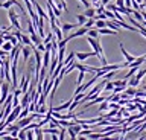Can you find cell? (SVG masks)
<instances>
[{
  "mask_svg": "<svg viewBox=\"0 0 146 140\" xmlns=\"http://www.w3.org/2000/svg\"><path fill=\"white\" fill-rule=\"evenodd\" d=\"M44 133H43V129H41V126H36L35 128V139H38V140H43L44 137Z\"/></svg>",
  "mask_w": 146,
  "mask_h": 140,
  "instance_id": "obj_11",
  "label": "cell"
},
{
  "mask_svg": "<svg viewBox=\"0 0 146 140\" xmlns=\"http://www.w3.org/2000/svg\"><path fill=\"white\" fill-rule=\"evenodd\" d=\"M91 2H93V3H96V2H99V0H91Z\"/></svg>",
  "mask_w": 146,
  "mask_h": 140,
  "instance_id": "obj_32",
  "label": "cell"
},
{
  "mask_svg": "<svg viewBox=\"0 0 146 140\" xmlns=\"http://www.w3.org/2000/svg\"><path fill=\"white\" fill-rule=\"evenodd\" d=\"M8 55V52H5L3 49H0V58H3V56H6Z\"/></svg>",
  "mask_w": 146,
  "mask_h": 140,
  "instance_id": "obj_31",
  "label": "cell"
},
{
  "mask_svg": "<svg viewBox=\"0 0 146 140\" xmlns=\"http://www.w3.org/2000/svg\"><path fill=\"white\" fill-rule=\"evenodd\" d=\"M108 9L114 12V11H117V6H116V5H108Z\"/></svg>",
  "mask_w": 146,
  "mask_h": 140,
  "instance_id": "obj_29",
  "label": "cell"
},
{
  "mask_svg": "<svg viewBox=\"0 0 146 140\" xmlns=\"http://www.w3.org/2000/svg\"><path fill=\"white\" fill-rule=\"evenodd\" d=\"M36 49H38L40 52H44V44H43V43H40L38 46H36Z\"/></svg>",
  "mask_w": 146,
  "mask_h": 140,
  "instance_id": "obj_28",
  "label": "cell"
},
{
  "mask_svg": "<svg viewBox=\"0 0 146 140\" xmlns=\"http://www.w3.org/2000/svg\"><path fill=\"white\" fill-rule=\"evenodd\" d=\"M29 38H31V41H32V43H34V44H35V46H38V44L41 43V37H40V35H36L35 32H32Z\"/></svg>",
  "mask_w": 146,
  "mask_h": 140,
  "instance_id": "obj_10",
  "label": "cell"
},
{
  "mask_svg": "<svg viewBox=\"0 0 146 140\" xmlns=\"http://www.w3.org/2000/svg\"><path fill=\"white\" fill-rule=\"evenodd\" d=\"M135 92H137V88H134V87H131V88L125 87V93L128 94V96H135Z\"/></svg>",
  "mask_w": 146,
  "mask_h": 140,
  "instance_id": "obj_19",
  "label": "cell"
},
{
  "mask_svg": "<svg viewBox=\"0 0 146 140\" xmlns=\"http://www.w3.org/2000/svg\"><path fill=\"white\" fill-rule=\"evenodd\" d=\"M75 28H81V26L78 25V23H76V25H72V23H64V25H62V32H64V34H67L68 31H72V29H75Z\"/></svg>",
  "mask_w": 146,
  "mask_h": 140,
  "instance_id": "obj_7",
  "label": "cell"
},
{
  "mask_svg": "<svg viewBox=\"0 0 146 140\" xmlns=\"http://www.w3.org/2000/svg\"><path fill=\"white\" fill-rule=\"evenodd\" d=\"M79 2H81V3H82V5H84L85 8H88V6H90V3L87 2V0H79Z\"/></svg>",
  "mask_w": 146,
  "mask_h": 140,
  "instance_id": "obj_30",
  "label": "cell"
},
{
  "mask_svg": "<svg viewBox=\"0 0 146 140\" xmlns=\"http://www.w3.org/2000/svg\"><path fill=\"white\" fill-rule=\"evenodd\" d=\"M67 133H68V135H70V139H78V134L73 131L72 126H68V128H67Z\"/></svg>",
  "mask_w": 146,
  "mask_h": 140,
  "instance_id": "obj_21",
  "label": "cell"
},
{
  "mask_svg": "<svg viewBox=\"0 0 146 140\" xmlns=\"http://www.w3.org/2000/svg\"><path fill=\"white\" fill-rule=\"evenodd\" d=\"M104 90H107V92H111V90L114 88V84L113 82H105V85H104Z\"/></svg>",
  "mask_w": 146,
  "mask_h": 140,
  "instance_id": "obj_23",
  "label": "cell"
},
{
  "mask_svg": "<svg viewBox=\"0 0 146 140\" xmlns=\"http://www.w3.org/2000/svg\"><path fill=\"white\" fill-rule=\"evenodd\" d=\"M34 6L36 8V12H38V15H40V17H43V19H44V20H46V19H47V15H46V12H44L43 9H41V6L38 5V3H36V2H35V3H34Z\"/></svg>",
  "mask_w": 146,
  "mask_h": 140,
  "instance_id": "obj_12",
  "label": "cell"
},
{
  "mask_svg": "<svg viewBox=\"0 0 146 140\" xmlns=\"http://www.w3.org/2000/svg\"><path fill=\"white\" fill-rule=\"evenodd\" d=\"M87 31H88V29H87L85 26H81V29H78L76 32L70 34V35H68V37H66V38H67V41H70V40L76 38V37H82V35H85V34H87Z\"/></svg>",
  "mask_w": 146,
  "mask_h": 140,
  "instance_id": "obj_4",
  "label": "cell"
},
{
  "mask_svg": "<svg viewBox=\"0 0 146 140\" xmlns=\"http://www.w3.org/2000/svg\"><path fill=\"white\" fill-rule=\"evenodd\" d=\"M84 76H85V72H81L79 76H78V85L82 84V81H84Z\"/></svg>",
  "mask_w": 146,
  "mask_h": 140,
  "instance_id": "obj_24",
  "label": "cell"
},
{
  "mask_svg": "<svg viewBox=\"0 0 146 140\" xmlns=\"http://www.w3.org/2000/svg\"><path fill=\"white\" fill-rule=\"evenodd\" d=\"M94 14H96V9H94V8H90V6L87 8L85 12H84V15H85V17H88V19H90V17H93Z\"/></svg>",
  "mask_w": 146,
  "mask_h": 140,
  "instance_id": "obj_14",
  "label": "cell"
},
{
  "mask_svg": "<svg viewBox=\"0 0 146 140\" xmlns=\"http://www.w3.org/2000/svg\"><path fill=\"white\" fill-rule=\"evenodd\" d=\"M26 139H29V140H32V139H35V134L32 133V131H29V129H26Z\"/></svg>",
  "mask_w": 146,
  "mask_h": 140,
  "instance_id": "obj_25",
  "label": "cell"
},
{
  "mask_svg": "<svg viewBox=\"0 0 146 140\" xmlns=\"http://www.w3.org/2000/svg\"><path fill=\"white\" fill-rule=\"evenodd\" d=\"M75 69H78L79 72H90V73H96V70H98V67H88V66H84V64H76L75 62Z\"/></svg>",
  "mask_w": 146,
  "mask_h": 140,
  "instance_id": "obj_5",
  "label": "cell"
},
{
  "mask_svg": "<svg viewBox=\"0 0 146 140\" xmlns=\"http://www.w3.org/2000/svg\"><path fill=\"white\" fill-rule=\"evenodd\" d=\"M94 26H96L98 29H100V28H105L107 25H105V20H100V19H98V20H94Z\"/></svg>",
  "mask_w": 146,
  "mask_h": 140,
  "instance_id": "obj_17",
  "label": "cell"
},
{
  "mask_svg": "<svg viewBox=\"0 0 146 140\" xmlns=\"http://www.w3.org/2000/svg\"><path fill=\"white\" fill-rule=\"evenodd\" d=\"M75 56L79 61H84V60H87V58H90V56H98V53H96L94 50L93 52H75Z\"/></svg>",
  "mask_w": 146,
  "mask_h": 140,
  "instance_id": "obj_2",
  "label": "cell"
},
{
  "mask_svg": "<svg viewBox=\"0 0 146 140\" xmlns=\"http://www.w3.org/2000/svg\"><path fill=\"white\" fill-rule=\"evenodd\" d=\"M58 135H59L58 139H61V140H62V139H66V129H61V131H59V134H58Z\"/></svg>",
  "mask_w": 146,
  "mask_h": 140,
  "instance_id": "obj_27",
  "label": "cell"
},
{
  "mask_svg": "<svg viewBox=\"0 0 146 140\" xmlns=\"http://www.w3.org/2000/svg\"><path fill=\"white\" fill-rule=\"evenodd\" d=\"M73 60H75V52H70V53H68V56L66 58V60H62V64H64V67H68V66H72L73 62H75Z\"/></svg>",
  "mask_w": 146,
  "mask_h": 140,
  "instance_id": "obj_6",
  "label": "cell"
},
{
  "mask_svg": "<svg viewBox=\"0 0 146 140\" xmlns=\"http://www.w3.org/2000/svg\"><path fill=\"white\" fill-rule=\"evenodd\" d=\"M104 110H108V101L107 99H104V101L100 102V105H99V113H102Z\"/></svg>",
  "mask_w": 146,
  "mask_h": 140,
  "instance_id": "obj_16",
  "label": "cell"
},
{
  "mask_svg": "<svg viewBox=\"0 0 146 140\" xmlns=\"http://www.w3.org/2000/svg\"><path fill=\"white\" fill-rule=\"evenodd\" d=\"M120 50H122V53H123V56L126 58V61L128 62H132L135 60V56H132V55H129V53H128L126 50H125V47H123V44H120Z\"/></svg>",
  "mask_w": 146,
  "mask_h": 140,
  "instance_id": "obj_9",
  "label": "cell"
},
{
  "mask_svg": "<svg viewBox=\"0 0 146 140\" xmlns=\"http://www.w3.org/2000/svg\"><path fill=\"white\" fill-rule=\"evenodd\" d=\"M76 19H78V25L79 26H84V23L87 21V17L84 14H79V15H76Z\"/></svg>",
  "mask_w": 146,
  "mask_h": 140,
  "instance_id": "obj_15",
  "label": "cell"
},
{
  "mask_svg": "<svg viewBox=\"0 0 146 140\" xmlns=\"http://www.w3.org/2000/svg\"><path fill=\"white\" fill-rule=\"evenodd\" d=\"M8 15H9V20H11V23L14 25V28L17 31H21V26H20V21H18V15L15 14V11H12L11 8L8 9Z\"/></svg>",
  "mask_w": 146,
  "mask_h": 140,
  "instance_id": "obj_1",
  "label": "cell"
},
{
  "mask_svg": "<svg viewBox=\"0 0 146 140\" xmlns=\"http://www.w3.org/2000/svg\"><path fill=\"white\" fill-rule=\"evenodd\" d=\"M0 47H2L5 52H8V53H9V52L12 50V47H14V46H12V44L9 43V41H3V44H2V46H0Z\"/></svg>",
  "mask_w": 146,
  "mask_h": 140,
  "instance_id": "obj_13",
  "label": "cell"
},
{
  "mask_svg": "<svg viewBox=\"0 0 146 140\" xmlns=\"http://www.w3.org/2000/svg\"><path fill=\"white\" fill-rule=\"evenodd\" d=\"M18 131H20V133H18V135H17V139H26V129L25 128H20V129H18Z\"/></svg>",
  "mask_w": 146,
  "mask_h": 140,
  "instance_id": "obj_22",
  "label": "cell"
},
{
  "mask_svg": "<svg viewBox=\"0 0 146 140\" xmlns=\"http://www.w3.org/2000/svg\"><path fill=\"white\" fill-rule=\"evenodd\" d=\"M32 46H35V44L32 43L31 46L25 44V46H23V49H21V52H23V61H25V62L29 61V56H31V53H32Z\"/></svg>",
  "mask_w": 146,
  "mask_h": 140,
  "instance_id": "obj_3",
  "label": "cell"
},
{
  "mask_svg": "<svg viewBox=\"0 0 146 140\" xmlns=\"http://www.w3.org/2000/svg\"><path fill=\"white\" fill-rule=\"evenodd\" d=\"M128 111H134V110H137V104L135 105H132V104H128V108H126Z\"/></svg>",
  "mask_w": 146,
  "mask_h": 140,
  "instance_id": "obj_26",
  "label": "cell"
},
{
  "mask_svg": "<svg viewBox=\"0 0 146 140\" xmlns=\"http://www.w3.org/2000/svg\"><path fill=\"white\" fill-rule=\"evenodd\" d=\"M93 25H94V19H93V17H90V19H88V20H87L85 23H84V26H85L87 29H90Z\"/></svg>",
  "mask_w": 146,
  "mask_h": 140,
  "instance_id": "obj_20",
  "label": "cell"
},
{
  "mask_svg": "<svg viewBox=\"0 0 146 140\" xmlns=\"http://www.w3.org/2000/svg\"><path fill=\"white\" fill-rule=\"evenodd\" d=\"M98 32L100 35H116L117 34V31H114V29H105V28H100L98 29Z\"/></svg>",
  "mask_w": 146,
  "mask_h": 140,
  "instance_id": "obj_8",
  "label": "cell"
},
{
  "mask_svg": "<svg viewBox=\"0 0 146 140\" xmlns=\"http://www.w3.org/2000/svg\"><path fill=\"white\" fill-rule=\"evenodd\" d=\"M87 34H88V37H93V38H98V35H99L98 29H88V31H87Z\"/></svg>",
  "mask_w": 146,
  "mask_h": 140,
  "instance_id": "obj_18",
  "label": "cell"
}]
</instances>
